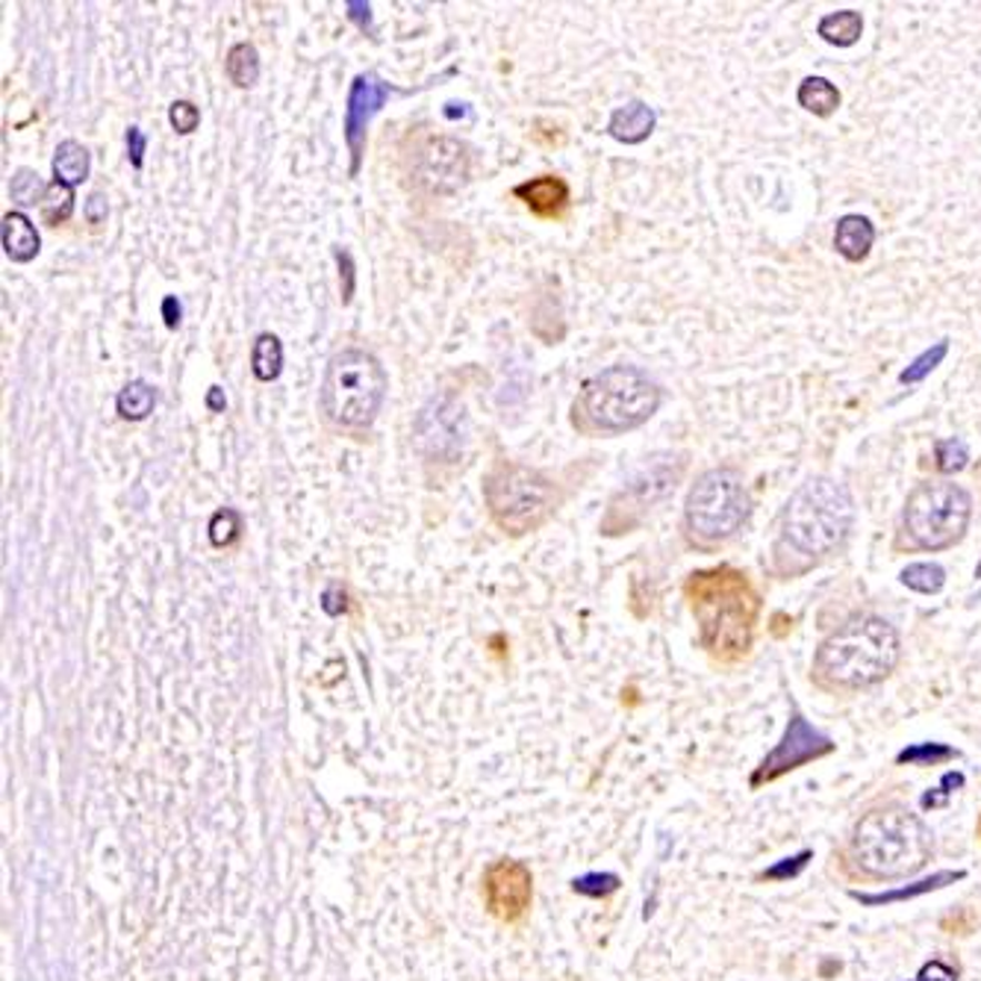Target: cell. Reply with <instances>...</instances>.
<instances>
[{
    "mask_svg": "<svg viewBox=\"0 0 981 981\" xmlns=\"http://www.w3.org/2000/svg\"><path fill=\"white\" fill-rule=\"evenodd\" d=\"M283 372V342L277 333L263 331L256 333V340L251 342V375L260 381V384H272L277 381Z\"/></svg>",
    "mask_w": 981,
    "mask_h": 981,
    "instance_id": "44dd1931",
    "label": "cell"
},
{
    "mask_svg": "<svg viewBox=\"0 0 981 981\" xmlns=\"http://www.w3.org/2000/svg\"><path fill=\"white\" fill-rule=\"evenodd\" d=\"M664 390L649 372L628 363L587 377L573 402V427L587 436H619L637 431L655 416Z\"/></svg>",
    "mask_w": 981,
    "mask_h": 981,
    "instance_id": "277c9868",
    "label": "cell"
},
{
    "mask_svg": "<svg viewBox=\"0 0 981 981\" xmlns=\"http://www.w3.org/2000/svg\"><path fill=\"white\" fill-rule=\"evenodd\" d=\"M863 33V18L854 9H837L828 16L819 18L817 36L822 42L835 44V48H852Z\"/></svg>",
    "mask_w": 981,
    "mask_h": 981,
    "instance_id": "7402d4cb",
    "label": "cell"
},
{
    "mask_svg": "<svg viewBox=\"0 0 981 981\" xmlns=\"http://www.w3.org/2000/svg\"><path fill=\"white\" fill-rule=\"evenodd\" d=\"M333 260H336V269H340V299L342 304H351L354 301V292H357V263L351 256L348 247L333 245L331 247Z\"/></svg>",
    "mask_w": 981,
    "mask_h": 981,
    "instance_id": "d6a6232c",
    "label": "cell"
},
{
    "mask_svg": "<svg viewBox=\"0 0 981 981\" xmlns=\"http://www.w3.org/2000/svg\"><path fill=\"white\" fill-rule=\"evenodd\" d=\"M904 587L913 589V593H922V596H934L947 584V569L940 564H911L908 569H902L899 575Z\"/></svg>",
    "mask_w": 981,
    "mask_h": 981,
    "instance_id": "83f0119b",
    "label": "cell"
},
{
    "mask_svg": "<svg viewBox=\"0 0 981 981\" xmlns=\"http://www.w3.org/2000/svg\"><path fill=\"white\" fill-rule=\"evenodd\" d=\"M44 192V180L39 178V171L33 169H16L12 171V180H9V198H12V204L18 206H36L42 204Z\"/></svg>",
    "mask_w": 981,
    "mask_h": 981,
    "instance_id": "f1b7e54d",
    "label": "cell"
},
{
    "mask_svg": "<svg viewBox=\"0 0 981 981\" xmlns=\"http://www.w3.org/2000/svg\"><path fill=\"white\" fill-rule=\"evenodd\" d=\"M224 74L236 89H251L260 80V53L251 42L231 44V51L224 53Z\"/></svg>",
    "mask_w": 981,
    "mask_h": 981,
    "instance_id": "cb8c5ba5",
    "label": "cell"
},
{
    "mask_svg": "<svg viewBox=\"0 0 981 981\" xmlns=\"http://www.w3.org/2000/svg\"><path fill=\"white\" fill-rule=\"evenodd\" d=\"M204 404H206V409H210V413H224V409H227V395H224L222 386H219V384L210 386V390H206V395H204Z\"/></svg>",
    "mask_w": 981,
    "mask_h": 981,
    "instance_id": "ee69618b",
    "label": "cell"
},
{
    "mask_svg": "<svg viewBox=\"0 0 981 981\" xmlns=\"http://www.w3.org/2000/svg\"><path fill=\"white\" fill-rule=\"evenodd\" d=\"M796 101L799 107L813 115H831V112L840 107V89L828 78H805L799 83V92H796Z\"/></svg>",
    "mask_w": 981,
    "mask_h": 981,
    "instance_id": "d4e9b609",
    "label": "cell"
},
{
    "mask_svg": "<svg viewBox=\"0 0 981 981\" xmlns=\"http://www.w3.org/2000/svg\"><path fill=\"white\" fill-rule=\"evenodd\" d=\"M245 530V519L236 507H219V510L210 516V525H206V537L213 543V548H231L236 539L242 537Z\"/></svg>",
    "mask_w": 981,
    "mask_h": 981,
    "instance_id": "4316f807",
    "label": "cell"
},
{
    "mask_svg": "<svg viewBox=\"0 0 981 981\" xmlns=\"http://www.w3.org/2000/svg\"><path fill=\"white\" fill-rule=\"evenodd\" d=\"M964 787V776L961 772H947V776L940 778V787H934L931 793L922 796V808H938L943 805L952 793H958Z\"/></svg>",
    "mask_w": 981,
    "mask_h": 981,
    "instance_id": "8d00e7d4",
    "label": "cell"
},
{
    "mask_svg": "<svg viewBox=\"0 0 981 981\" xmlns=\"http://www.w3.org/2000/svg\"><path fill=\"white\" fill-rule=\"evenodd\" d=\"M876 245V224L861 213L843 215L835 227V247L837 254L849 260V263H861Z\"/></svg>",
    "mask_w": 981,
    "mask_h": 981,
    "instance_id": "ac0fdd59",
    "label": "cell"
},
{
    "mask_svg": "<svg viewBox=\"0 0 981 981\" xmlns=\"http://www.w3.org/2000/svg\"><path fill=\"white\" fill-rule=\"evenodd\" d=\"M573 890L580 893V897H610L619 890V876L614 872H587V876H580V879L573 881Z\"/></svg>",
    "mask_w": 981,
    "mask_h": 981,
    "instance_id": "836d02e7",
    "label": "cell"
},
{
    "mask_svg": "<svg viewBox=\"0 0 981 981\" xmlns=\"http://www.w3.org/2000/svg\"><path fill=\"white\" fill-rule=\"evenodd\" d=\"M484 504L493 525L519 539L546 525L560 507V489L546 472L516 461H498L484 475Z\"/></svg>",
    "mask_w": 981,
    "mask_h": 981,
    "instance_id": "52a82bcc",
    "label": "cell"
},
{
    "mask_svg": "<svg viewBox=\"0 0 981 981\" xmlns=\"http://www.w3.org/2000/svg\"><path fill=\"white\" fill-rule=\"evenodd\" d=\"M74 201H78V198H74V189L60 183V180L48 183V192H44L42 204H39V210H42V222L51 224V227L65 224L71 219V213H74Z\"/></svg>",
    "mask_w": 981,
    "mask_h": 981,
    "instance_id": "484cf974",
    "label": "cell"
},
{
    "mask_svg": "<svg viewBox=\"0 0 981 981\" xmlns=\"http://www.w3.org/2000/svg\"><path fill=\"white\" fill-rule=\"evenodd\" d=\"M513 198H519L537 219L557 222V219H564L566 206L573 201V192H569V183L564 178L539 174V178H530L519 186H513Z\"/></svg>",
    "mask_w": 981,
    "mask_h": 981,
    "instance_id": "9a60e30c",
    "label": "cell"
},
{
    "mask_svg": "<svg viewBox=\"0 0 981 981\" xmlns=\"http://www.w3.org/2000/svg\"><path fill=\"white\" fill-rule=\"evenodd\" d=\"M390 393V375L384 363L366 348H342L327 360L318 409L336 431H368Z\"/></svg>",
    "mask_w": 981,
    "mask_h": 981,
    "instance_id": "8992f818",
    "label": "cell"
},
{
    "mask_svg": "<svg viewBox=\"0 0 981 981\" xmlns=\"http://www.w3.org/2000/svg\"><path fill=\"white\" fill-rule=\"evenodd\" d=\"M534 899V876L522 861L502 858L484 872V902L498 922H519Z\"/></svg>",
    "mask_w": 981,
    "mask_h": 981,
    "instance_id": "5bb4252c",
    "label": "cell"
},
{
    "mask_svg": "<svg viewBox=\"0 0 981 981\" xmlns=\"http://www.w3.org/2000/svg\"><path fill=\"white\" fill-rule=\"evenodd\" d=\"M979 835H981V822H979Z\"/></svg>",
    "mask_w": 981,
    "mask_h": 981,
    "instance_id": "7dc6e473",
    "label": "cell"
},
{
    "mask_svg": "<svg viewBox=\"0 0 981 981\" xmlns=\"http://www.w3.org/2000/svg\"><path fill=\"white\" fill-rule=\"evenodd\" d=\"M917 981H958V970L955 967H949L947 961L934 958V961H926V964L920 967Z\"/></svg>",
    "mask_w": 981,
    "mask_h": 981,
    "instance_id": "60d3db41",
    "label": "cell"
},
{
    "mask_svg": "<svg viewBox=\"0 0 981 981\" xmlns=\"http://www.w3.org/2000/svg\"><path fill=\"white\" fill-rule=\"evenodd\" d=\"M973 516V498L955 481L913 487L902 510V534L920 552H943L961 543Z\"/></svg>",
    "mask_w": 981,
    "mask_h": 981,
    "instance_id": "9c48e42d",
    "label": "cell"
},
{
    "mask_svg": "<svg viewBox=\"0 0 981 981\" xmlns=\"http://www.w3.org/2000/svg\"><path fill=\"white\" fill-rule=\"evenodd\" d=\"M124 142H128V160L136 171L145 169V154H148V133L139 124H130L128 133H124Z\"/></svg>",
    "mask_w": 981,
    "mask_h": 981,
    "instance_id": "74e56055",
    "label": "cell"
},
{
    "mask_svg": "<svg viewBox=\"0 0 981 981\" xmlns=\"http://www.w3.org/2000/svg\"><path fill=\"white\" fill-rule=\"evenodd\" d=\"M156 407V390L148 381L136 377L119 390L115 395V409L124 422H145Z\"/></svg>",
    "mask_w": 981,
    "mask_h": 981,
    "instance_id": "603a6c76",
    "label": "cell"
},
{
    "mask_svg": "<svg viewBox=\"0 0 981 981\" xmlns=\"http://www.w3.org/2000/svg\"><path fill=\"white\" fill-rule=\"evenodd\" d=\"M811 858H813L811 849H805V852L793 854V858H785V861H778L776 867H769V870H763V876H760V879H763V881L796 879V876H799V872H802L805 867H808V861H811Z\"/></svg>",
    "mask_w": 981,
    "mask_h": 981,
    "instance_id": "d590c367",
    "label": "cell"
},
{
    "mask_svg": "<svg viewBox=\"0 0 981 981\" xmlns=\"http://www.w3.org/2000/svg\"><path fill=\"white\" fill-rule=\"evenodd\" d=\"M472 174V148L457 136H427L416 145L409 178L418 192L431 198L457 195Z\"/></svg>",
    "mask_w": 981,
    "mask_h": 981,
    "instance_id": "8fae6325",
    "label": "cell"
},
{
    "mask_svg": "<svg viewBox=\"0 0 981 981\" xmlns=\"http://www.w3.org/2000/svg\"><path fill=\"white\" fill-rule=\"evenodd\" d=\"M854 522L852 493L835 478H811L796 489L781 513V546L802 557L835 555Z\"/></svg>",
    "mask_w": 981,
    "mask_h": 981,
    "instance_id": "5b68a950",
    "label": "cell"
},
{
    "mask_svg": "<svg viewBox=\"0 0 981 981\" xmlns=\"http://www.w3.org/2000/svg\"><path fill=\"white\" fill-rule=\"evenodd\" d=\"M684 593L699 625L701 649L722 664H737L749 655L760 616V596L746 573L735 566L699 569L687 578Z\"/></svg>",
    "mask_w": 981,
    "mask_h": 981,
    "instance_id": "6da1fadb",
    "label": "cell"
},
{
    "mask_svg": "<svg viewBox=\"0 0 981 981\" xmlns=\"http://www.w3.org/2000/svg\"><path fill=\"white\" fill-rule=\"evenodd\" d=\"M348 601H351L348 589L342 587L340 580H333V584H327V587L322 589V610H325L327 616L348 614V607H351Z\"/></svg>",
    "mask_w": 981,
    "mask_h": 981,
    "instance_id": "f35d334b",
    "label": "cell"
},
{
    "mask_svg": "<svg viewBox=\"0 0 981 981\" xmlns=\"http://www.w3.org/2000/svg\"><path fill=\"white\" fill-rule=\"evenodd\" d=\"M967 872L964 870H947V872H934L929 879H920L913 881V884H904V888L897 890H884V893H861V890H852V899L854 902L867 904V908H879V904H893V902H904V899H917V897H926L931 890H943L949 884H955V881L964 879Z\"/></svg>",
    "mask_w": 981,
    "mask_h": 981,
    "instance_id": "d6986e66",
    "label": "cell"
},
{
    "mask_svg": "<svg viewBox=\"0 0 981 981\" xmlns=\"http://www.w3.org/2000/svg\"><path fill=\"white\" fill-rule=\"evenodd\" d=\"M83 215L89 224L107 222V219H110V201H107V195H103V192H92V195L85 198Z\"/></svg>",
    "mask_w": 981,
    "mask_h": 981,
    "instance_id": "b9f144b4",
    "label": "cell"
},
{
    "mask_svg": "<svg viewBox=\"0 0 981 981\" xmlns=\"http://www.w3.org/2000/svg\"><path fill=\"white\" fill-rule=\"evenodd\" d=\"M975 578H981V564L975 566Z\"/></svg>",
    "mask_w": 981,
    "mask_h": 981,
    "instance_id": "bcb514c9",
    "label": "cell"
},
{
    "mask_svg": "<svg viewBox=\"0 0 981 981\" xmlns=\"http://www.w3.org/2000/svg\"><path fill=\"white\" fill-rule=\"evenodd\" d=\"M947 354H949V340H940L934 348L922 351L920 357L913 360L911 366L904 368L902 375H899V381H902V384H920L922 377H929L931 372H934V368L943 363V357H947Z\"/></svg>",
    "mask_w": 981,
    "mask_h": 981,
    "instance_id": "1f68e13d",
    "label": "cell"
},
{
    "mask_svg": "<svg viewBox=\"0 0 981 981\" xmlns=\"http://www.w3.org/2000/svg\"><path fill=\"white\" fill-rule=\"evenodd\" d=\"M393 83H386L381 74L375 71H360L357 78L348 83V94H345V112H342V139H345V148L351 154L348 178H357L360 169H363V154H366L368 142V124L375 119L377 112L384 110L390 94H393Z\"/></svg>",
    "mask_w": 981,
    "mask_h": 981,
    "instance_id": "4fadbf2b",
    "label": "cell"
},
{
    "mask_svg": "<svg viewBox=\"0 0 981 981\" xmlns=\"http://www.w3.org/2000/svg\"><path fill=\"white\" fill-rule=\"evenodd\" d=\"M835 749H837L835 740L828 735H822L819 728H813L811 722L802 717V710L793 708V714L787 719L785 735H781V740L776 742V749L769 751L767 758L760 760L758 767H755V772H751L749 778L751 790H758V787L763 785H772V781H778V778L787 776V772H793V769H802L805 763H813V760L826 758V755H831Z\"/></svg>",
    "mask_w": 981,
    "mask_h": 981,
    "instance_id": "7c38bea8",
    "label": "cell"
},
{
    "mask_svg": "<svg viewBox=\"0 0 981 981\" xmlns=\"http://www.w3.org/2000/svg\"><path fill=\"white\" fill-rule=\"evenodd\" d=\"M934 837L911 808L879 805L863 813L849 837V861L867 881L911 879L931 861Z\"/></svg>",
    "mask_w": 981,
    "mask_h": 981,
    "instance_id": "3957f363",
    "label": "cell"
},
{
    "mask_svg": "<svg viewBox=\"0 0 981 981\" xmlns=\"http://www.w3.org/2000/svg\"><path fill=\"white\" fill-rule=\"evenodd\" d=\"M934 461H938V469L943 475H955L967 466L970 461V448H967L964 439L958 436H949V439H938L934 443Z\"/></svg>",
    "mask_w": 981,
    "mask_h": 981,
    "instance_id": "4dcf8cb0",
    "label": "cell"
},
{
    "mask_svg": "<svg viewBox=\"0 0 981 981\" xmlns=\"http://www.w3.org/2000/svg\"><path fill=\"white\" fill-rule=\"evenodd\" d=\"M0 242H3V254L12 263L24 265L33 263L39 251H42V236L36 231V224L30 222V215L21 213V210H9L3 215V224H0Z\"/></svg>",
    "mask_w": 981,
    "mask_h": 981,
    "instance_id": "e0dca14e",
    "label": "cell"
},
{
    "mask_svg": "<svg viewBox=\"0 0 981 981\" xmlns=\"http://www.w3.org/2000/svg\"><path fill=\"white\" fill-rule=\"evenodd\" d=\"M160 316H163L169 331H178V327L183 325V304H180L178 295H165V299L160 301Z\"/></svg>",
    "mask_w": 981,
    "mask_h": 981,
    "instance_id": "7bdbcfd3",
    "label": "cell"
},
{
    "mask_svg": "<svg viewBox=\"0 0 981 981\" xmlns=\"http://www.w3.org/2000/svg\"><path fill=\"white\" fill-rule=\"evenodd\" d=\"M466 107H469V103H445V119H463V115H466Z\"/></svg>",
    "mask_w": 981,
    "mask_h": 981,
    "instance_id": "f6af8a7d",
    "label": "cell"
},
{
    "mask_svg": "<svg viewBox=\"0 0 981 981\" xmlns=\"http://www.w3.org/2000/svg\"><path fill=\"white\" fill-rule=\"evenodd\" d=\"M413 445L427 466H454L466 448V407L454 393H436L413 422Z\"/></svg>",
    "mask_w": 981,
    "mask_h": 981,
    "instance_id": "30bf717a",
    "label": "cell"
},
{
    "mask_svg": "<svg viewBox=\"0 0 981 981\" xmlns=\"http://www.w3.org/2000/svg\"><path fill=\"white\" fill-rule=\"evenodd\" d=\"M902 657L899 631L888 619L861 614L846 619L817 646L811 678L826 692H861L888 681Z\"/></svg>",
    "mask_w": 981,
    "mask_h": 981,
    "instance_id": "7a4b0ae2",
    "label": "cell"
},
{
    "mask_svg": "<svg viewBox=\"0 0 981 981\" xmlns=\"http://www.w3.org/2000/svg\"><path fill=\"white\" fill-rule=\"evenodd\" d=\"M751 498L742 475L731 466H717L699 475L684 502V528L690 543L701 548L722 546L749 522Z\"/></svg>",
    "mask_w": 981,
    "mask_h": 981,
    "instance_id": "ba28073f",
    "label": "cell"
},
{
    "mask_svg": "<svg viewBox=\"0 0 981 981\" xmlns=\"http://www.w3.org/2000/svg\"><path fill=\"white\" fill-rule=\"evenodd\" d=\"M53 180H60L65 186L78 189L80 183L89 180V171H92V154L89 148L78 139H65L53 151Z\"/></svg>",
    "mask_w": 981,
    "mask_h": 981,
    "instance_id": "ffe728a7",
    "label": "cell"
},
{
    "mask_svg": "<svg viewBox=\"0 0 981 981\" xmlns=\"http://www.w3.org/2000/svg\"><path fill=\"white\" fill-rule=\"evenodd\" d=\"M958 751L952 746H943V742H917V746H908L897 755V763L904 767H938V763H947V760H955Z\"/></svg>",
    "mask_w": 981,
    "mask_h": 981,
    "instance_id": "f546056e",
    "label": "cell"
},
{
    "mask_svg": "<svg viewBox=\"0 0 981 981\" xmlns=\"http://www.w3.org/2000/svg\"><path fill=\"white\" fill-rule=\"evenodd\" d=\"M345 18L357 27L360 33L375 39V21H372V7L366 0H345Z\"/></svg>",
    "mask_w": 981,
    "mask_h": 981,
    "instance_id": "ab89813d",
    "label": "cell"
},
{
    "mask_svg": "<svg viewBox=\"0 0 981 981\" xmlns=\"http://www.w3.org/2000/svg\"><path fill=\"white\" fill-rule=\"evenodd\" d=\"M657 112L646 101H628L616 107L607 121V136L623 145H643L655 133Z\"/></svg>",
    "mask_w": 981,
    "mask_h": 981,
    "instance_id": "2e32d148",
    "label": "cell"
},
{
    "mask_svg": "<svg viewBox=\"0 0 981 981\" xmlns=\"http://www.w3.org/2000/svg\"><path fill=\"white\" fill-rule=\"evenodd\" d=\"M169 124L174 128V133L180 136H189V133H195L201 128V110H198L192 101H174L169 107Z\"/></svg>",
    "mask_w": 981,
    "mask_h": 981,
    "instance_id": "e575fe53",
    "label": "cell"
}]
</instances>
